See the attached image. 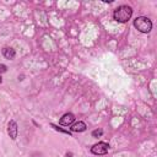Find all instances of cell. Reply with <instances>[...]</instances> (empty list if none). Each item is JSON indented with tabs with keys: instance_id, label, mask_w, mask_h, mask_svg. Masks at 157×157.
Returning <instances> with one entry per match:
<instances>
[{
	"instance_id": "6da1fadb",
	"label": "cell",
	"mask_w": 157,
	"mask_h": 157,
	"mask_svg": "<svg viewBox=\"0 0 157 157\" xmlns=\"http://www.w3.org/2000/svg\"><path fill=\"white\" fill-rule=\"evenodd\" d=\"M113 16H114V20L118 22H121V23L128 22L132 16V9L128 5H121L114 11Z\"/></svg>"
},
{
	"instance_id": "7a4b0ae2",
	"label": "cell",
	"mask_w": 157,
	"mask_h": 157,
	"mask_svg": "<svg viewBox=\"0 0 157 157\" xmlns=\"http://www.w3.org/2000/svg\"><path fill=\"white\" fill-rule=\"evenodd\" d=\"M134 26L141 33H148L152 29V22H151V20L148 17H145V16L136 17L134 20Z\"/></svg>"
},
{
	"instance_id": "3957f363",
	"label": "cell",
	"mask_w": 157,
	"mask_h": 157,
	"mask_svg": "<svg viewBox=\"0 0 157 157\" xmlns=\"http://www.w3.org/2000/svg\"><path fill=\"white\" fill-rule=\"evenodd\" d=\"M109 150V145L107 142H98L91 147V152L93 155H105Z\"/></svg>"
},
{
	"instance_id": "277c9868",
	"label": "cell",
	"mask_w": 157,
	"mask_h": 157,
	"mask_svg": "<svg viewBox=\"0 0 157 157\" xmlns=\"http://www.w3.org/2000/svg\"><path fill=\"white\" fill-rule=\"evenodd\" d=\"M17 132H18V129H17L16 121L15 120H10L9 124H7V134H9V136L12 140H15L17 137Z\"/></svg>"
},
{
	"instance_id": "5b68a950",
	"label": "cell",
	"mask_w": 157,
	"mask_h": 157,
	"mask_svg": "<svg viewBox=\"0 0 157 157\" xmlns=\"http://www.w3.org/2000/svg\"><path fill=\"white\" fill-rule=\"evenodd\" d=\"M74 120H75V117H74V114H71V113H66V114H64V115L60 118L59 123H60L61 125L69 126V125H72Z\"/></svg>"
},
{
	"instance_id": "8992f818",
	"label": "cell",
	"mask_w": 157,
	"mask_h": 157,
	"mask_svg": "<svg viewBox=\"0 0 157 157\" xmlns=\"http://www.w3.org/2000/svg\"><path fill=\"white\" fill-rule=\"evenodd\" d=\"M86 124L83 123V121H77V123H74L72 125H71V128H70V130L71 131H74V132H82V131H85L86 130Z\"/></svg>"
},
{
	"instance_id": "52a82bcc",
	"label": "cell",
	"mask_w": 157,
	"mask_h": 157,
	"mask_svg": "<svg viewBox=\"0 0 157 157\" xmlns=\"http://www.w3.org/2000/svg\"><path fill=\"white\" fill-rule=\"evenodd\" d=\"M2 55H4L6 59L11 60V59L15 58L16 53H15V49H12V48H10V47H6V48L2 49Z\"/></svg>"
},
{
	"instance_id": "ba28073f",
	"label": "cell",
	"mask_w": 157,
	"mask_h": 157,
	"mask_svg": "<svg viewBox=\"0 0 157 157\" xmlns=\"http://www.w3.org/2000/svg\"><path fill=\"white\" fill-rule=\"evenodd\" d=\"M102 134H103L102 129H96V130L92 131V136H93V137H101Z\"/></svg>"
},
{
	"instance_id": "9c48e42d",
	"label": "cell",
	"mask_w": 157,
	"mask_h": 157,
	"mask_svg": "<svg viewBox=\"0 0 157 157\" xmlns=\"http://www.w3.org/2000/svg\"><path fill=\"white\" fill-rule=\"evenodd\" d=\"M52 128H54L55 130H58V131H60V132H64V134H69V135H70V132H69L67 130H64V129H61V128H58V126L54 125V124H52Z\"/></svg>"
},
{
	"instance_id": "30bf717a",
	"label": "cell",
	"mask_w": 157,
	"mask_h": 157,
	"mask_svg": "<svg viewBox=\"0 0 157 157\" xmlns=\"http://www.w3.org/2000/svg\"><path fill=\"white\" fill-rule=\"evenodd\" d=\"M6 71V66L5 65H0V72H5Z\"/></svg>"
}]
</instances>
